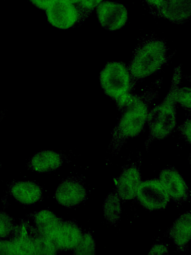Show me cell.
Instances as JSON below:
<instances>
[{
    "label": "cell",
    "instance_id": "obj_1",
    "mask_svg": "<svg viewBox=\"0 0 191 255\" xmlns=\"http://www.w3.org/2000/svg\"><path fill=\"white\" fill-rule=\"evenodd\" d=\"M158 90L150 88L143 93H128L116 103L121 116L111 132L108 149L117 153L126 141L138 135L147 121L150 105Z\"/></svg>",
    "mask_w": 191,
    "mask_h": 255
},
{
    "label": "cell",
    "instance_id": "obj_2",
    "mask_svg": "<svg viewBox=\"0 0 191 255\" xmlns=\"http://www.w3.org/2000/svg\"><path fill=\"white\" fill-rule=\"evenodd\" d=\"M182 71L179 65L174 70L169 91L162 102L150 110L147 122L149 128L145 145L147 148L154 140L167 137L177 125L176 94L181 82Z\"/></svg>",
    "mask_w": 191,
    "mask_h": 255
},
{
    "label": "cell",
    "instance_id": "obj_3",
    "mask_svg": "<svg viewBox=\"0 0 191 255\" xmlns=\"http://www.w3.org/2000/svg\"><path fill=\"white\" fill-rule=\"evenodd\" d=\"M167 52L164 40L154 36L143 38L126 66L132 80L136 83L159 70L167 62Z\"/></svg>",
    "mask_w": 191,
    "mask_h": 255
},
{
    "label": "cell",
    "instance_id": "obj_4",
    "mask_svg": "<svg viewBox=\"0 0 191 255\" xmlns=\"http://www.w3.org/2000/svg\"><path fill=\"white\" fill-rule=\"evenodd\" d=\"M99 81L104 93L116 102L129 93L135 84L127 66L120 62L107 63L100 72Z\"/></svg>",
    "mask_w": 191,
    "mask_h": 255
},
{
    "label": "cell",
    "instance_id": "obj_5",
    "mask_svg": "<svg viewBox=\"0 0 191 255\" xmlns=\"http://www.w3.org/2000/svg\"><path fill=\"white\" fill-rule=\"evenodd\" d=\"M46 14L48 22L61 29L70 28L79 20L76 5L66 0H55L46 9Z\"/></svg>",
    "mask_w": 191,
    "mask_h": 255
},
{
    "label": "cell",
    "instance_id": "obj_6",
    "mask_svg": "<svg viewBox=\"0 0 191 255\" xmlns=\"http://www.w3.org/2000/svg\"><path fill=\"white\" fill-rule=\"evenodd\" d=\"M136 196L141 204L150 210L164 208L169 201V196L157 180L141 183Z\"/></svg>",
    "mask_w": 191,
    "mask_h": 255
},
{
    "label": "cell",
    "instance_id": "obj_7",
    "mask_svg": "<svg viewBox=\"0 0 191 255\" xmlns=\"http://www.w3.org/2000/svg\"><path fill=\"white\" fill-rule=\"evenodd\" d=\"M96 11L100 25L108 31H115L121 28L128 19L126 8L117 2H102L96 7Z\"/></svg>",
    "mask_w": 191,
    "mask_h": 255
},
{
    "label": "cell",
    "instance_id": "obj_8",
    "mask_svg": "<svg viewBox=\"0 0 191 255\" xmlns=\"http://www.w3.org/2000/svg\"><path fill=\"white\" fill-rule=\"evenodd\" d=\"M160 182L164 189L174 200L186 201L189 197V190L185 180L174 167L163 169L160 173Z\"/></svg>",
    "mask_w": 191,
    "mask_h": 255
},
{
    "label": "cell",
    "instance_id": "obj_9",
    "mask_svg": "<svg viewBox=\"0 0 191 255\" xmlns=\"http://www.w3.org/2000/svg\"><path fill=\"white\" fill-rule=\"evenodd\" d=\"M139 167L132 163L124 167L116 182V193L120 199L129 200L134 199L141 184Z\"/></svg>",
    "mask_w": 191,
    "mask_h": 255
},
{
    "label": "cell",
    "instance_id": "obj_10",
    "mask_svg": "<svg viewBox=\"0 0 191 255\" xmlns=\"http://www.w3.org/2000/svg\"><path fill=\"white\" fill-rule=\"evenodd\" d=\"M87 195L84 186L79 181L67 179L58 186L54 197L60 204L66 207H71L85 200Z\"/></svg>",
    "mask_w": 191,
    "mask_h": 255
},
{
    "label": "cell",
    "instance_id": "obj_11",
    "mask_svg": "<svg viewBox=\"0 0 191 255\" xmlns=\"http://www.w3.org/2000/svg\"><path fill=\"white\" fill-rule=\"evenodd\" d=\"M82 234L77 223L70 220H63L51 242L59 251L73 250L79 243Z\"/></svg>",
    "mask_w": 191,
    "mask_h": 255
},
{
    "label": "cell",
    "instance_id": "obj_12",
    "mask_svg": "<svg viewBox=\"0 0 191 255\" xmlns=\"http://www.w3.org/2000/svg\"><path fill=\"white\" fill-rule=\"evenodd\" d=\"M9 191L19 203L31 205L40 201L42 198V190L35 183L29 181H18L9 185Z\"/></svg>",
    "mask_w": 191,
    "mask_h": 255
},
{
    "label": "cell",
    "instance_id": "obj_13",
    "mask_svg": "<svg viewBox=\"0 0 191 255\" xmlns=\"http://www.w3.org/2000/svg\"><path fill=\"white\" fill-rule=\"evenodd\" d=\"M191 13V0H166L160 8L159 17L181 23L190 19Z\"/></svg>",
    "mask_w": 191,
    "mask_h": 255
},
{
    "label": "cell",
    "instance_id": "obj_14",
    "mask_svg": "<svg viewBox=\"0 0 191 255\" xmlns=\"http://www.w3.org/2000/svg\"><path fill=\"white\" fill-rule=\"evenodd\" d=\"M191 211L178 218L169 230L168 233L179 251H185L191 239Z\"/></svg>",
    "mask_w": 191,
    "mask_h": 255
},
{
    "label": "cell",
    "instance_id": "obj_15",
    "mask_svg": "<svg viewBox=\"0 0 191 255\" xmlns=\"http://www.w3.org/2000/svg\"><path fill=\"white\" fill-rule=\"evenodd\" d=\"M63 163V158L59 153L43 150L36 153L28 163V168L34 171L45 172L56 170Z\"/></svg>",
    "mask_w": 191,
    "mask_h": 255
},
{
    "label": "cell",
    "instance_id": "obj_16",
    "mask_svg": "<svg viewBox=\"0 0 191 255\" xmlns=\"http://www.w3.org/2000/svg\"><path fill=\"white\" fill-rule=\"evenodd\" d=\"M120 199L116 192L110 193L104 201L103 208L104 216L111 224H115L120 218L121 208Z\"/></svg>",
    "mask_w": 191,
    "mask_h": 255
},
{
    "label": "cell",
    "instance_id": "obj_17",
    "mask_svg": "<svg viewBox=\"0 0 191 255\" xmlns=\"http://www.w3.org/2000/svg\"><path fill=\"white\" fill-rule=\"evenodd\" d=\"M76 255H94L96 253L95 241L90 233L82 234L81 239L73 249Z\"/></svg>",
    "mask_w": 191,
    "mask_h": 255
},
{
    "label": "cell",
    "instance_id": "obj_18",
    "mask_svg": "<svg viewBox=\"0 0 191 255\" xmlns=\"http://www.w3.org/2000/svg\"><path fill=\"white\" fill-rule=\"evenodd\" d=\"M102 0H81L76 7L79 14L78 24L84 22Z\"/></svg>",
    "mask_w": 191,
    "mask_h": 255
},
{
    "label": "cell",
    "instance_id": "obj_19",
    "mask_svg": "<svg viewBox=\"0 0 191 255\" xmlns=\"http://www.w3.org/2000/svg\"><path fill=\"white\" fill-rule=\"evenodd\" d=\"M15 225L12 218L8 214L0 211V239L8 238Z\"/></svg>",
    "mask_w": 191,
    "mask_h": 255
},
{
    "label": "cell",
    "instance_id": "obj_20",
    "mask_svg": "<svg viewBox=\"0 0 191 255\" xmlns=\"http://www.w3.org/2000/svg\"><path fill=\"white\" fill-rule=\"evenodd\" d=\"M176 101L184 108L190 109L191 89L188 87H179L176 94Z\"/></svg>",
    "mask_w": 191,
    "mask_h": 255
},
{
    "label": "cell",
    "instance_id": "obj_21",
    "mask_svg": "<svg viewBox=\"0 0 191 255\" xmlns=\"http://www.w3.org/2000/svg\"><path fill=\"white\" fill-rule=\"evenodd\" d=\"M166 0H143L154 15L159 17L161 7Z\"/></svg>",
    "mask_w": 191,
    "mask_h": 255
},
{
    "label": "cell",
    "instance_id": "obj_22",
    "mask_svg": "<svg viewBox=\"0 0 191 255\" xmlns=\"http://www.w3.org/2000/svg\"><path fill=\"white\" fill-rule=\"evenodd\" d=\"M179 131L183 137L189 143H191V120L187 119L179 127Z\"/></svg>",
    "mask_w": 191,
    "mask_h": 255
},
{
    "label": "cell",
    "instance_id": "obj_23",
    "mask_svg": "<svg viewBox=\"0 0 191 255\" xmlns=\"http://www.w3.org/2000/svg\"><path fill=\"white\" fill-rule=\"evenodd\" d=\"M169 252L167 245L163 244H156L151 248L148 255H166Z\"/></svg>",
    "mask_w": 191,
    "mask_h": 255
},
{
    "label": "cell",
    "instance_id": "obj_24",
    "mask_svg": "<svg viewBox=\"0 0 191 255\" xmlns=\"http://www.w3.org/2000/svg\"><path fill=\"white\" fill-rule=\"evenodd\" d=\"M37 7L46 9L55 0H29Z\"/></svg>",
    "mask_w": 191,
    "mask_h": 255
},
{
    "label": "cell",
    "instance_id": "obj_25",
    "mask_svg": "<svg viewBox=\"0 0 191 255\" xmlns=\"http://www.w3.org/2000/svg\"><path fill=\"white\" fill-rule=\"evenodd\" d=\"M73 4L78 3L81 0H66Z\"/></svg>",
    "mask_w": 191,
    "mask_h": 255
},
{
    "label": "cell",
    "instance_id": "obj_26",
    "mask_svg": "<svg viewBox=\"0 0 191 255\" xmlns=\"http://www.w3.org/2000/svg\"><path fill=\"white\" fill-rule=\"evenodd\" d=\"M3 117V114L1 112H0V121L2 118Z\"/></svg>",
    "mask_w": 191,
    "mask_h": 255
}]
</instances>
